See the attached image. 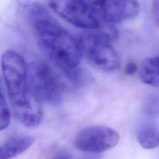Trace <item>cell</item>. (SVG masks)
Instances as JSON below:
<instances>
[{"label": "cell", "mask_w": 159, "mask_h": 159, "mask_svg": "<svg viewBox=\"0 0 159 159\" xmlns=\"http://www.w3.org/2000/svg\"><path fill=\"white\" fill-rule=\"evenodd\" d=\"M137 137L143 148H154L159 145V128L153 123H144L138 129Z\"/></svg>", "instance_id": "7"}, {"label": "cell", "mask_w": 159, "mask_h": 159, "mask_svg": "<svg viewBox=\"0 0 159 159\" xmlns=\"http://www.w3.org/2000/svg\"><path fill=\"white\" fill-rule=\"evenodd\" d=\"M81 159H100L99 156L96 155H88L83 157Z\"/></svg>", "instance_id": "13"}, {"label": "cell", "mask_w": 159, "mask_h": 159, "mask_svg": "<svg viewBox=\"0 0 159 159\" xmlns=\"http://www.w3.org/2000/svg\"><path fill=\"white\" fill-rule=\"evenodd\" d=\"M119 140V135L114 129L104 125H91L78 132L74 145L81 151L99 153L113 148Z\"/></svg>", "instance_id": "5"}, {"label": "cell", "mask_w": 159, "mask_h": 159, "mask_svg": "<svg viewBox=\"0 0 159 159\" xmlns=\"http://www.w3.org/2000/svg\"><path fill=\"white\" fill-rule=\"evenodd\" d=\"M53 159H71L67 155H59V156H57L56 157H55Z\"/></svg>", "instance_id": "14"}, {"label": "cell", "mask_w": 159, "mask_h": 159, "mask_svg": "<svg viewBox=\"0 0 159 159\" xmlns=\"http://www.w3.org/2000/svg\"><path fill=\"white\" fill-rule=\"evenodd\" d=\"M29 14L43 51L66 71L78 68L83 55L77 39L63 29L40 5H32Z\"/></svg>", "instance_id": "1"}, {"label": "cell", "mask_w": 159, "mask_h": 159, "mask_svg": "<svg viewBox=\"0 0 159 159\" xmlns=\"http://www.w3.org/2000/svg\"><path fill=\"white\" fill-rule=\"evenodd\" d=\"M138 70V66L137 64L134 62H129L125 66V73L127 75H134Z\"/></svg>", "instance_id": "12"}, {"label": "cell", "mask_w": 159, "mask_h": 159, "mask_svg": "<svg viewBox=\"0 0 159 159\" xmlns=\"http://www.w3.org/2000/svg\"><path fill=\"white\" fill-rule=\"evenodd\" d=\"M48 5L59 16L78 27L97 30L107 26L80 0H48Z\"/></svg>", "instance_id": "4"}, {"label": "cell", "mask_w": 159, "mask_h": 159, "mask_svg": "<svg viewBox=\"0 0 159 159\" xmlns=\"http://www.w3.org/2000/svg\"><path fill=\"white\" fill-rule=\"evenodd\" d=\"M0 84H1V80H0Z\"/></svg>", "instance_id": "15"}, {"label": "cell", "mask_w": 159, "mask_h": 159, "mask_svg": "<svg viewBox=\"0 0 159 159\" xmlns=\"http://www.w3.org/2000/svg\"><path fill=\"white\" fill-rule=\"evenodd\" d=\"M10 121V111L0 89V130H4L8 127Z\"/></svg>", "instance_id": "9"}, {"label": "cell", "mask_w": 159, "mask_h": 159, "mask_svg": "<svg viewBox=\"0 0 159 159\" xmlns=\"http://www.w3.org/2000/svg\"><path fill=\"white\" fill-rule=\"evenodd\" d=\"M32 135H20L9 139L0 145V159H9L17 156L27 150L34 143Z\"/></svg>", "instance_id": "6"}, {"label": "cell", "mask_w": 159, "mask_h": 159, "mask_svg": "<svg viewBox=\"0 0 159 159\" xmlns=\"http://www.w3.org/2000/svg\"><path fill=\"white\" fill-rule=\"evenodd\" d=\"M144 109L147 114L155 116L159 114V93H155L150 96L147 99Z\"/></svg>", "instance_id": "10"}, {"label": "cell", "mask_w": 159, "mask_h": 159, "mask_svg": "<svg viewBox=\"0 0 159 159\" xmlns=\"http://www.w3.org/2000/svg\"><path fill=\"white\" fill-rule=\"evenodd\" d=\"M152 12L155 22L159 27V0H153Z\"/></svg>", "instance_id": "11"}, {"label": "cell", "mask_w": 159, "mask_h": 159, "mask_svg": "<svg viewBox=\"0 0 159 159\" xmlns=\"http://www.w3.org/2000/svg\"><path fill=\"white\" fill-rule=\"evenodd\" d=\"M27 80L34 94L42 102L57 104L61 100L59 84L47 63L42 60L27 63Z\"/></svg>", "instance_id": "3"}, {"label": "cell", "mask_w": 159, "mask_h": 159, "mask_svg": "<svg viewBox=\"0 0 159 159\" xmlns=\"http://www.w3.org/2000/svg\"><path fill=\"white\" fill-rule=\"evenodd\" d=\"M141 81L150 86H159V56L146 59L140 71Z\"/></svg>", "instance_id": "8"}, {"label": "cell", "mask_w": 159, "mask_h": 159, "mask_svg": "<svg viewBox=\"0 0 159 159\" xmlns=\"http://www.w3.org/2000/svg\"><path fill=\"white\" fill-rule=\"evenodd\" d=\"M115 39L111 32L97 30L81 34L77 39L82 55L94 67L111 71L119 67V59L110 42Z\"/></svg>", "instance_id": "2"}]
</instances>
